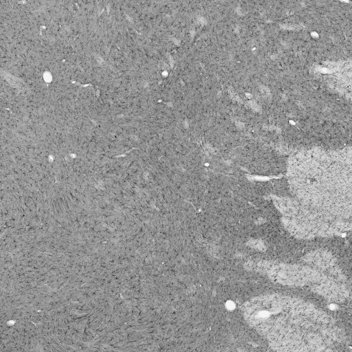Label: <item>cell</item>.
<instances>
[{
	"label": "cell",
	"mask_w": 352,
	"mask_h": 352,
	"mask_svg": "<svg viewBox=\"0 0 352 352\" xmlns=\"http://www.w3.org/2000/svg\"><path fill=\"white\" fill-rule=\"evenodd\" d=\"M246 309L250 323L280 348H321L335 336L330 320L300 301L264 296L250 302Z\"/></svg>",
	"instance_id": "cell-1"
}]
</instances>
